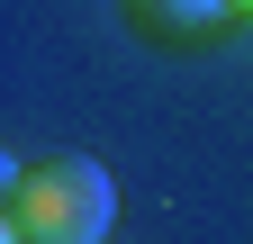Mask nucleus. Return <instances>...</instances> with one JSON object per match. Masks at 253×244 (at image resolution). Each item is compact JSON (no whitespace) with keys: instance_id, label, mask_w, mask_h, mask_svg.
Instances as JSON below:
<instances>
[{"instance_id":"obj_1","label":"nucleus","mask_w":253,"mask_h":244,"mask_svg":"<svg viewBox=\"0 0 253 244\" xmlns=\"http://www.w3.org/2000/svg\"><path fill=\"white\" fill-rule=\"evenodd\" d=\"M0 235L18 244H100L118 226V181L90 154H27L9 181H0Z\"/></svg>"},{"instance_id":"obj_2","label":"nucleus","mask_w":253,"mask_h":244,"mask_svg":"<svg viewBox=\"0 0 253 244\" xmlns=\"http://www.w3.org/2000/svg\"><path fill=\"white\" fill-rule=\"evenodd\" d=\"M136 18H145V27H163V37H199V27L235 18V0H145Z\"/></svg>"},{"instance_id":"obj_3","label":"nucleus","mask_w":253,"mask_h":244,"mask_svg":"<svg viewBox=\"0 0 253 244\" xmlns=\"http://www.w3.org/2000/svg\"><path fill=\"white\" fill-rule=\"evenodd\" d=\"M126 9H145V0H126Z\"/></svg>"}]
</instances>
